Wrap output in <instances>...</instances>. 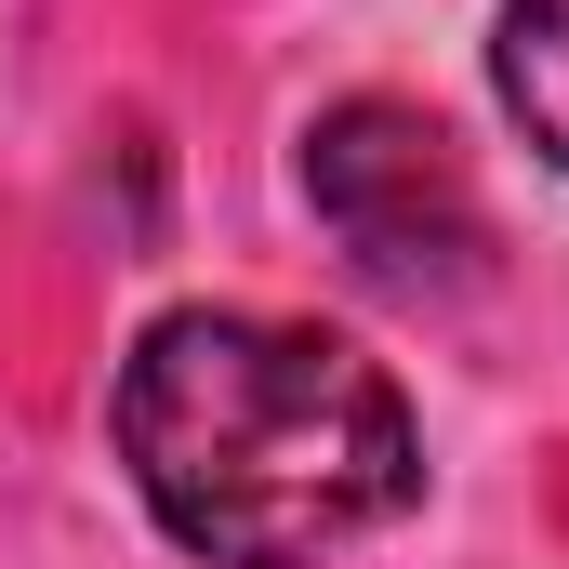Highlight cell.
Masks as SVG:
<instances>
[{"mask_svg": "<svg viewBox=\"0 0 569 569\" xmlns=\"http://www.w3.org/2000/svg\"><path fill=\"white\" fill-rule=\"evenodd\" d=\"M120 463L212 569H318L425 490L411 398L305 318L172 305L120 358Z\"/></svg>", "mask_w": 569, "mask_h": 569, "instance_id": "6da1fadb", "label": "cell"}, {"mask_svg": "<svg viewBox=\"0 0 569 569\" xmlns=\"http://www.w3.org/2000/svg\"><path fill=\"white\" fill-rule=\"evenodd\" d=\"M305 199H318V226L358 252V279H385V291H450L490 252L450 133L411 120V107H385V93H358V107H331V120L305 133Z\"/></svg>", "mask_w": 569, "mask_h": 569, "instance_id": "7a4b0ae2", "label": "cell"}, {"mask_svg": "<svg viewBox=\"0 0 569 569\" xmlns=\"http://www.w3.org/2000/svg\"><path fill=\"white\" fill-rule=\"evenodd\" d=\"M490 80L517 107V133L569 172V0H503V40H490Z\"/></svg>", "mask_w": 569, "mask_h": 569, "instance_id": "3957f363", "label": "cell"}]
</instances>
